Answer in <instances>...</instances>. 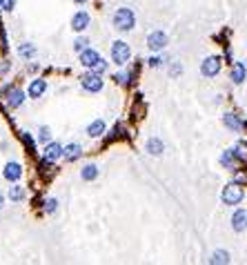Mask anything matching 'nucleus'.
<instances>
[{
	"label": "nucleus",
	"instance_id": "nucleus-1",
	"mask_svg": "<svg viewBox=\"0 0 247 265\" xmlns=\"http://www.w3.org/2000/svg\"><path fill=\"white\" fill-rule=\"evenodd\" d=\"M111 22H114L116 31L127 33L136 27V14H134V9H129V7H118L114 11V16H111Z\"/></svg>",
	"mask_w": 247,
	"mask_h": 265
},
{
	"label": "nucleus",
	"instance_id": "nucleus-2",
	"mask_svg": "<svg viewBox=\"0 0 247 265\" xmlns=\"http://www.w3.org/2000/svg\"><path fill=\"white\" fill-rule=\"evenodd\" d=\"M243 199H245V190L240 183H236V180H234V183H227L221 192V201H223V205H227V207L240 205Z\"/></svg>",
	"mask_w": 247,
	"mask_h": 265
},
{
	"label": "nucleus",
	"instance_id": "nucleus-3",
	"mask_svg": "<svg viewBox=\"0 0 247 265\" xmlns=\"http://www.w3.org/2000/svg\"><path fill=\"white\" fill-rule=\"evenodd\" d=\"M109 56H111V63L118 65V67H125L132 58V47L125 43V41H114L111 43V49H109Z\"/></svg>",
	"mask_w": 247,
	"mask_h": 265
},
{
	"label": "nucleus",
	"instance_id": "nucleus-4",
	"mask_svg": "<svg viewBox=\"0 0 247 265\" xmlns=\"http://www.w3.org/2000/svg\"><path fill=\"white\" fill-rule=\"evenodd\" d=\"M80 87L85 89L87 94H100L105 89V81H103V74H96V71L89 69L87 74L80 76Z\"/></svg>",
	"mask_w": 247,
	"mask_h": 265
},
{
	"label": "nucleus",
	"instance_id": "nucleus-5",
	"mask_svg": "<svg viewBox=\"0 0 247 265\" xmlns=\"http://www.w3.org/2000/svg\"><path fill=\"white\" fill-rule=\"evenodd\" d=\"M167 45H170V36L162 29H154L147 33V49L151 54H160Z\"/></svg>",
	"mask_w": 247,
	"mask_h": 265
},
{
	"label": "nucleus",
	"instance_id": "nucleus-6",
	"mask_svg": "<svg viewBox=\"0 0 247 265\" xmlns=\"http://www.w3.org/2000/svg\"><path fill=\"white\" fill-rule=\"evenodd\" d=\"M221 69H223L221 56H207V58H203V63H200V74L205 78H216L221 74Z\"/></svg>",
	"mask_w": 247,
	"mask_h": 265
},
{
	"label": "nucleus",
	"instance_id": "nucleus-7",
	"mask_svg": "<svg viewBox=\"0 0 247 265\" xmlns=\"http://www.w3.org/2000/svg\"><path fill=\"white\" fill-rule=\"evenodd\" d=\"M218 163H221L223 167H225L227 172H236V167L240 165V163H245L243 159H240V154L234 147H229V149H225L221 154V159H218Z\"/></svg>",
	"mask_w": 247,
	"mask_h": 265
},
{
	"label": "nucleus",
	"instance_id": "nucleus-8",
	"mask_svg": "<svg viewBox=\"0 0 247 265\" xmlns=\"http://www.w3.org/2000/svg\"><path fill=\"white\" fill-rule=\"evenodd\" d=\"M89 22H92V16H89V11H85V9H78L74 16H71V29H74L76 33H83L89 27Z\"/></svg>",
	"mask_w": 247,
	"mask_h": 265
},
{
	"label": "nucleus",
	"instance_id": "nucleus-9",
	"mask_svg": "<svg viewBox=\"0 0 247 265\" xmlns=\"http://www.w3.org/2000/svg\"><path fill=\"white\" fill-rule=\"evenodd\" d=\"M65 156V147L60 143H56V140H52V143L43 145V159L49 161V163H56L58 159H63Z\"/></svg>",
	"mask_w": 247,
	"mask_h": 265
},
{
	"label": "nucleus",
	"instance_id": "nucleus-10",
	"mask_svg": "<svg viewBox=\"0 0 247 265\" xmlns=\"http://www.w3.org/2000/svg\"><path fill=\"white\" fill-rule=\"evenodd\" d=\"M221 121H223V125H225L229 132H234V134H240L245 129V121L238 114H234V111H225Z\"/></svg>",
	"mask_w": 247,
	"mask_h": 265
},
{
	"label": "nucleus",
	"instance_id": "nucleus-11",
	"mask_svg": "<svg viewBox=\"0 0 247 265\" xmlns=\"http://www.w3.org/2000/svg\"><path fill=\"white\" fill-rule=\"evenodd\" d=\"M232 230L236 234H243L247 232V210H243V207H236V210L232 212Z\"/></svg>",
	"mask_w": 247,
	"mask_h": 265
},
{
	"label": "nucleus",
	"instance_id": "nucleus-12",
	"mask_svg": "<svg viewBox=\"0 0 247 265\" xmlns=\"http://www.w3.org/2000/svg\"><path fill=\"white\" fill-rule=\"evenodd\" d=\"M47 87L49 85L45 78H33V81H29V87H27V96H29L31 100H38L47 94Z\"/></svg>",
	"mask_w": 247,
	"mask_h": 265
},
{
	"label": "nucleus",
	"instance_id": "nucleus-13",
	"mask_svg": "<svg viewBox=\"0 0 247 265\" xmlns=\"http://www.w3.org/2000/svg\"><path fill=\"white\" fill-rule=\"evenodd\" d=\"M22 165L20 163H16V161H9L7 165H5V170H3V178L7 180V183H18V180L22 178Z\"/></svg>",
	"mask_w": 247,
	"mask_h": 265
},
{
	"label": "nucleus",
	"instance_id": "nucleus-14",
	"mask_svg": "<svg viewBox=\"0 0 247 265\" xmlns=\"http://www.w3.org/2000/svg\"><path fill=\"white\" fill-rule=\"evenodd\" d=\"M229 81H232L234 85H243V83L247 81V63H245V60H236V63L232 65Z\"/></svg>",
	"mask_w": 247,
	"mask_h": 265
},
{
	"label": "nucleus",
	"instance_id": "nucleus-15",
	"mask_svg": "<svg viewBox=\"0 0 247 265\" xmlns=\"http://www.w3.org/2000/svg\"><path fill=\"white\" fill-rule=\"evenodd\" d=\"M5 96H7V107H9V109H18V107L25 103L27 92H25V89H20V87H11Z\"/></svg>",
	"mask_w": 247,
	"mask_h": 265
},
{
	"label": "nucleus",
	"instance_id": "nucleus-16",
	"mask_svg": "<svg viewBox=\"0 0 247 265\" xmlns=\"http://www.w3.org/2000/svg\"><path fill=\"white\" fill-rule=\"evenodd\" d=\"M100 58H103V56H100V54L96 52V49H89V47L85 49V52L78 54V60H80V65H83V67H87V69H94Z\"/></svg>",
	"mask_w": 247,
	"mask_h": 265
},
{
	"label": "nucleus",
	"instance_id": "nucleus-17",
	"mask_svg": "<svg viewBox=\"0 0 247 265\" xmlns=\"http://www.w3.org/2000/svg\"><path fill=\"white\" fill-rule=\"evenodd\" d=\"M98 176H100V167L96 165V163H87V165H83L80 178L85 180V183H94Z\"/></svg>",
	"mask_w": 247,
	"mask_h": 265
},
{
	"label": "nucleus",
	"instance_id": "nucleus-18",
	"mask_svg": "<svg viewBox=\"0 0 247 265\" xmlns=\"http://www.w3.org/2000/svg\"><path fill=\"white\" fill-rule=\"evenodd\" d=\"M105 129H107V123H105L103 118H96V121H92L87 125V136L89 138H100L105 134Z\"/></svg>",
	"mask_w": 247,
	"mask_h": 265
},
{
	"label": "nucleus",
	"instance_id": "nucleus-19",
	"mask_svg": "<svg viewBox=\"0 0 247 265\" xmlns=\"http://www.w3.org/2000/svg\"><path fill=\"white\" fill-rule=\"evenodd\" d=\"M145 152H147L149 156H162V152H165V143H162L160 138L151 136V138H147V143H145Z\"/></svg>",
	"mask_w": 247,
	"mask_h": 265
},
{
	"label": "nucleus",
	"instance_id": "nucleus-20",
	"mask_svg": "<svg viewBox=\"0 0 247 265\" xmlns=\"http://www.w3.org/2000/svg\"><path fill=\"white\" fill-rule=\"evenodd\" d=\"M207 261L212 265H227V263H232V254H229L227 250H214Z\"/></svg>",
	"mask_w": 247,
	"mask_h": 265
},
{
	"label": "nucleus",
	"instance_id": "nucleus-21",
	"mask_svg": "<svg viewBox=\"0 0 247 265\" xmlns=\"http://www.w3.org/2000/svg\"><path fill=\"white\" fill-rule=\"evenodd\" d=\"M25 196H27V192H25V187H22L20 183H11V187L7 192V199L11 203H22V201H25Z\"/></svg>",
	"mask_w": 247,
	"mask_h": 265
},
{
	"label": "nucleus",
	"instance_id": "nucleus-22",
	"mask_svg": "<svg viewBox=\"0 0 247 265\" xmlns=\"http://www.w3.org/2000/svg\"><path fill=\"white\" fill-rule=\"evenodd\" d=\"M80 154H83V145H80V143H67V145H65V156H63V159H65L67 163H74Z\"/></svg>",
	"mask_w": 247,
	"mask_h": 265
},
{
	"label": "nucleus",
	"instance_id": "nucleus-23",
	"mask_svg": "<svg viewBox=\"0 0 247 265\" xmlns=\"http://www.w3.org/2000/svg\"><path fill=\"white\" fill-rule=\"evenodd\" d=\"M36 54H38V49H36V45L33 43H20L18 45V56L20 58L31 60V58H36Z\"/></svg>",
	"mask_w": 247,
	"mask_h": 265
},
{
	"label": "nucleus",
	"instance_id": "nucleus-24",
	"mask_svg": "<svg viewBox=\"0 0 247 265\" xmlns=\"http://www.w3.org/2000/svg\"><path fill=\"white\" fill-rule=\"evenodd\" d=\"M38 143H40V145L52 143V129H49L47 125H43L40 129H38Z\"/></svg>",
	"mask_w": 247,
	"mask_h": 265
},
{
	"label": "nucleus",
	"instance_id": "nucleus-25",
	"mask_svg": "<svg viewBox=\"0 0 247 265\" xmlns=\"http://www.w3.org/2000/svg\"><path fill=\"white\" fill-rule=\"evenodd\" d=\"M58 207H60V203H58V199H47L45 201V212L49 214V216H54V214H58Z\"/></svg>",
	"mask_w": 247,
	"mask_h": 265
},
{
	"label": "nucleus",
	"instance_id": "nucleus-26",
	"mask_svg": "<svg viewBox=\"0 0 247 265\" xmlns=\"http://www.w3.org/2000/svg\"><path fill=\"white\" fill-rule=\"evenodd\" d=\"M114 81L118 83V85L127 87L129 81H132V71H116V74H114Z\"/></svg>",
	"mask_w": 247,
	"mask_h": 265
},
{
	"label": "nucleus",
	"instance_id": "nucleus-27",
	"mask_svg": "<svg viewBox=\"0 0 247 265\" xmlns=\"http://www.w3.org/2000/svg\"><path fill=\"white\" fill-rule=\"evenodd\" d=\"M87 47H89V38H87V36H78L76 41H74V52H76V54L85 52Z\"/></svg>",
	"mask_w": 247,
	"mask_h": 265
},
{
	"label": "nucleus",
	"instance_id": "nucleus-28",
	"mask_svg": "<svg viewBox=\"0 0 247 265\" xmlns=\"http://www.w3.org/2000/svg\"><path fill=\"white\" fill-rule=\"evenodd\" d=\"M165 63H167V58H165V56H160V54H154V56H151V58L147 60V65L151 67V69H158V67H162Z\"/></svg>",
	"mask_w": 247,
	"mask_h": 265
},
{
	"label": "nucleus",
	"instance_id": "nucleus-29",
	"mask_svg": "<svg viewBox=\"0 0 247 265\" xmlns=\"http://www.w3.org/2000/svg\"><path fill=\"white\" fill-rule=\"evenodd\" d=\"M234 149H236L238 154H240V159L247 161V143H243V140H238V143L234 145Z\"/></svg>",
	"mask_w": 247,
	"mask_h": 265
},
{
	"label": "nucleus",
	"instance_id": "nucleus-30",
	"mask_svg": "<svg viewBox=\"0 0 247 265\" xmlns=\"http://www.w3.org/2000/svg\"><path fill=\"white\" fill-rule=\"evenodd\" d=\"M107 67H109V63L105 58H100L98 63H96V67H94L92 71H96V74H105V71H107Z\"/></svg>",
	"mask_w": 247,
	"mask_h": 265
},
{
	"label": "nucleus",
	"instance_id": "nucleus-31",
	"mask_svg": "<svg viewBox=\"0 0 247 265\" xmlns=\"http://www.w3.org/2000/svg\"><path fill=\"white\" fill-rule=\"evenodd\" d=\"M183 74V65L181 63H172V67H170V76L172 78H178Z\"/></svg>",
	"mask_w": 247,
	"mask_h": 265
},
{
	"label": "nucleus",
	"instance_id": "nucleus-32",
	"mask_svg": "<svg viewBox=\"0 0 247 265\" xmlns=\"http://www.w3.org/2000/svg\"><path fill=\"white\" fill-rule=\"evenodd\" d=\"M0 9L3 11H14L16 9V0H0Z\"/></svg>",
	"mask_w": 247,
	"mask_h": 265
},
{
	"label": "nucleus",
	"instance_id": "nucleus-33",
	"mask_svg": "<svg viewBox=\"0 0 247 265\" xmlns=\"http://www.w3.org/2000/svg\"><path fill=\"white\" fill-rule=\"evenodd\" d=\"M22 140H25V145L29 147V152H33V147H36V143H33V138L29 136V132H25L22 134Z\"/></svg>",
	"mask_w": 247,
	"mask_h": 265
},
{
	"label": "nucleus",
	"instance_id": "nucleus-34",
	"mask_svg": "<svg viewBox=\"0 0 247 265\" xmlns=\"http://www.w3.org/2000/svg\"><path fill=\"white\" fill-rule=\"evenodd\" d=\"M3 207H5V196L0 194V210H3Z\"/></svg>",
	"mask_w": 247,
	"mask_h": 265
},
{
	"label": "nucleus",
	"instance_id": "nucleus-35",
	"mask_svg": "<svg viewBox=\"0 0 247 265\" xmlns=\"http://www.w3.org/2000/svg\"><path fill=\"white\" fill-rule=\"evenodd\" d=\"M76 5H87V0H74Z\"/></svg>",
	"mask_w": 247,
	"mask_h": 265
}]
</instances>
